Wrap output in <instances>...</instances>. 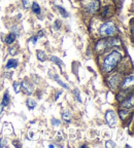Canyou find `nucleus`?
Instances as JSON below:
<instances>
[{
	"label": "nucleus",
	"mask_w": 134,
	"mask_h": 148,
	"mask_svg": "<svg viewBox=\"0 0 134 148\" xmlns=\"http://www.w3.org/2000/svg\"><path fill=\"white\" fill-rule=\"evenodd\" d=\"M122 58H123V56L120 51H111L109 55L106 56V58L104 59V61H103V67H102L103 71L108 73L111 70H113L117 67V65L119 64V62L122 60Z\"/></svg>",
	"instance_id": "1"
},
{
	"label": "nucleus",
	"mask_w": 134,
	"mask_h": 148,
	"mask_svg": "<svg viewBox=\"0 0 134 148\" xmlns=\"http://www.w3.org/2000/svg\"><path fill=\"white\" fill-rule=\"evenodd\" d=\"M120 44V40L116 39V38H111L109 39L108 37H104L103 39H100L97 41L96 45H95V51H103L106 49L111 47L113 45H118Z\"/></svg>",
	"instance_id": "2"
},
{
	"label": "nucleus",
	"mask_w": 134,
	"mask_h": 148,
	"mask_svg": "<svg viewBox=\"0 0 134 148\" xmlns=\"http://www.w3.org/2000/svg\"><path fill=\"white\" fill-rule=\"evenodd\" d=\"M99 33L102 37H111L117 33V26L113 22H106L101 25Z\"/></svg>",
	"instance_id": "3"
},
{
	"label": "nucleus",
	"mask_w": 134,
	"mask_h": 148,
	"mask_svg": "<svg viewBox=\"0 0 134 148\" xmlns=\"http://www.w3.org/2000/svg\"><path fill=\"white\" fill-rule=\"evenodd\" d=\"M81 2L85 10L89 14H95L100 8L99 0H82Z\"/></svg>",
	"instance_id": "4"
},
{
	"label": "nucleus",
	"mask_w": 134,
	"mask_h": 148,
	"mask_svg": "<svg viewBox=\"0 0 134 148\" xmlns=\"http://www.w3.org/2000/svg\"><path fill=\"white\" fill-rule=\"evenodd\" d=\"M105 120L109 127H115L117 123V116L116 113L113 110H107L105 112Z\"/></svg>",
	"instance_id": "5"
},
{
	"label": "nucleus",
	"mask_w": 134,
	"mask_h": 148,
	"mask_svg": "<svg viewBox=\"0 0 134 148\" xmlns=\"http://www.w3.org/2000/svg\"><path fill=\"white\" fill-rule=\"evenodd\" d=\"M122 103H121V107L123 109H129L133 107V94L130 95V98L127 97L125 98L124 100H122Z\"/></svg>",
	"instance_id": "6"
},
{
	"label": "nucleus",
	"mask_w": 134,
	"mask_h": 148,
	"mask_svg": "<svg viewBox=\"0 0 134 148\" xmlns=\"http://www.w3.org/2000/svg\"><path fill=\"white\" fill-rule=\"evenodd\" d=\"M21 90H23L24 94H26V95H31L33 92L32 86L29 82H27V81H23L21 83Z\"/></svg>",
	"instance_id": "7"
},
{
	"label": "nucleus",
	"mask_w": 134,
	"mask_h": 148,
	"mask_svg": "<svg viewBox=\"0 0 134 148\" xmlns=\"http://www.w3.org/2000/svg\"><path fill=\"white\" fill-rule=\"evenodd\" d=\"M119 78L117 76H111L108 78V84L111 88H116L119 86Z\"/></svg>",
	"instance_id": "8"
},
{
	"label": "nucleus",
	"mask_w": 134,
	"mask_h": 148,
	"mask_svg": "<svg viewBox=\"0 0 134 148\" xmlns=\"http://www.w3.org/2000/svg\"><path fill=\"white\" fill-rule=\"evenodd\" d=\"M132 84H133V75H131L130 77H127V78L124 80V82L122 83L121 88H128L130 86H132Z\"/></svg>",
	"instance_id": "9"
},
{
	"label": "nucleus",
	"mask_w": 134,
	"mask_h": 148,
	"mask_svg": "<svg viewBox=\"0 0 134 148\" xmlns=\"http://www.w3.org/2000/svg\"><path fill=\"white\" fill-rule=\"evenodd\" d=\"M50 60H51L52 62L56 63V64L58 65L59 67H60V69H61V70L63 69V66H64V63H63L62 61H61L60 59L58 58V57H55V56H52L51 58H50Z\"/></svg>",
	"instance_id": "10"
},
{
	"label": "nucleus",
	"mask_w": 134,
	"mask_h": 148,
	"mask_svg": "<svg viewBox=\"0 0 134 148\" xmlns=\"http://www.w3.org/2000/svg\"><path fill=\"white\" fill-rule=\"evenodd\" d=\"M16 35L14 34V33H9L8 35H7L6 37H5V43L6 44H12L15 42V40H16Z\"/></svg>",
	"instance_id": "11"
},
{
	"label": "nucleus",
	"mask_w": 134,
	"mask_h": 148,
	"mask_svg": "<svg viewBox=\"0 0 134 148\" xmlns=\"http://www.w3.org/2000/svg\"><path fill=\"white\" fill-rule=\"evenodd\" d=\"M62 118L64 121L66 123H70L71 121V114H70L69 111H63L62 112Z\"/></svg>",
	"instance_id": "12"
},
{
	"label": "nucleus",
	"mask_w": 134,
	"mask_h": 148,
	"mask_svg": "<svg viewBox=\"0 0 134 148\" xmlns=\"http://www.w3.org/2000/svg\"><path fill=\"white\" fill-rule=\"evenodd\" d=\"M17 66H18V61L12 59V60H9L8 62L6 63V66H5V67H6L7 69H10V68H17Z\"/></svg>",
	"instance_id": "13"
},
{
	"label": "nucleus",
	"mask_w": 134,
	"mask_h": 148,
	"mask_svg": "<svg viewBox=\"0 0 134 148\" xmlns=\"http://www.w3.org/2000/svg\"><path fill=\"white\" fill-rule=\"evenodd\" d=\"M26 104H27V107L29 110H33L36 107V102L32 99H28L27 102H26Z\"/></svg>",
	"instance_id": "14"
},
{
	"label": "nucleus",
	"mask_w": 134,
	"mask_h": 148,
	"mask_svg": "<svg viewBox=\"0 0 134 148\" xmlns=\"http://www.w3.org/2000/svg\"><path fill=\"white\" fill-rule=\"evenodd\" d=\"M119 115H120L121 119L124 120L128 115H129V111H128V109H121V110L119 111Z\"/></svg>",
	"instance_id": "15"
},
{
	"label": "nucleus",
	"mask_w": 134,
	"mask_h": 148,
	"mask_svg": "<svg viewBox=\"0 0 134 148\" xmlns=\"http://www.w3.org/2000/svg\"><path fill=\"white\" fill-rule=\"evenodd\" d=\"M31 9H32V12H34L35 14H40V6L38 5V3H37V2H33L32 3Z\"/></svg>",
	"instance_id": "16"
},
{
	"label": "nucleus",
	"mask_w": 134,
	"mask_h": 148,
	"mask_svg": "<svg viewBox=\"0 0 134 148\" xmlns=\"http://www.w3.org/2000/svg\"><path fill=\"white\" fill-rule=\"evenodd\" d=\"M37 59H38L40 62H44V61L46 60V56L44 51H37Z\"/></svg>",
	"instance_id": "17"
},
{
	"label": "nucleus",
	"mask_w": 134,
	"mask_h": 148,
	"mask_svg": "<svg viewBox=\"0 0 134 148\" xmlns=\"http://www.w3.org/2000/svg\"><path fill=\"white\" fill-rule=\"evenodd\" d=\"M56 7H57V9L59 10V12H60V14L63 18H68V16H69V14L66 12L65 8H63V7H61V6H58V5H56Z\"/></svg>",
	"instance_id": "18"
},
{
	"label": "nucleus",
	"mask_w": 134,
	"mask_h": 148,
	"mask_svg": "<svg viewBox=\"0 0 134 148\" xmlns=\"http://www.w3.org/2000/svg\"><path fill=\"white\" fill-rule=\"evenodd\" d=\"M126 96H127V92H126V90H124V88H122V90H121V92H120V94H119L118 96H117V99H118L119 101H122V100L125 99Z\"/></svg>",
	"instance_id": "19"
},
{
	"label": "nucleus",
	"mask_w": 134,
	"mask_h": 148,
	"mask_svg": "<svg viewBox=\"0 0 134 148\" xmlns=\"http://www.w3.org/2000/svg\"><path fill=\"white\" fill-rule=\"evenodd\" d=\"M9 103V95H8V92H6L4 94V96H3V100H2V103L1 104L3 105V106H7Z\"/></svg>",
	"instance_id": "20"
},
{
	"label": "nucleus",
	"mask_w": 134,
	"mask_h": 148,
	"mask_svg": "<svg viewBox=\"0 0 134 148\" xmlns=\"http://www.w3.org/2000/svg\"><path fill=\"white\" fill-rule=\"evenodd\" d=\"M109 12H111V6H106L102 12V18H109V16H111Z\"/></svg>",
	"instance_id": "21"
},
{
	"label": "nucleus",
	"mask_w": 134,
	"mask_h": 148,
	"mask_svg": "<svg viewBox=\"0 0 134 148\" xmlns=\"http://www.w3.org/2000/svg\"><path fill=\"white\" fill-rule=\"evenodd\" d=\"M54 79H55V80L57 81V82H58L61 86H63V88H66V90H68V88H69V86H67V84H65L64 82H62V81H61L60 79H59V77L57 76V75H55V76H54Z\"/></svg>",
	"instance_id": "22"
},
{
	"label": "nucleus",
	"mask_w": 134,
	"mask_h": 148,
	"mask_svg": "<svg viewBox=\"0 0 134 148\" xmlns=\"http://www.w3.org/2000/svg\"><path fill=\"white\" fill-rule=\"evenodd\" d=\"M12 86H14L15 92H16V94H19V92H20V90H21V83L17 82V81H16V82H14Z\"/></svg>",
	"instance_id": "23"
},
{
	"label": "nucleus",
	"mask_w": 134,
	"mask_h": 148,
	"mask_svg": "<svg viewBox=\"0 0 134 148\" xmlns=\"http://www.w3.org/2000/svg\"><path fill=\"white\" fill-rule=\"evenodd\" d=\"M73 94H74V96H75L76 100H77V101H79V102H82L81 96H79V90H77V88H75V90H73Z\"/></svg>",
	"instance_id": "24"
},
{
	"label": "nucleus",
	"mask_w": 134,
	"mask_h": 148,
	"mask_svg": "<svg viewBox=\"0 0 134 148\" xmlns=\"http://www.w3.org/2000/svg\"><path fill=\"white\" fill-rule=\"evenodd\" d=\"M54 27H55L56 30H59L61 28V21L60 20H56L55 23H54Z\"/></svg>",
	"instance_id": "25"
},
{
	"label": "nucleus",
	"mask_w": 134,
	"mask_h": 148,
	"mask_svg": "<svg viewBox=\"0 0 134 148\" xmlns=\"http://www.w3.org/2000/svg\"><path fill=\"white\" fill-rule=\"evenodd\" d=\"M105 146H106L107 148H109V147H116L117 145H116V143H115V142L108 140V141H106V143H105Z\"/></svg>",
	"instance_id": "26"
},
{
	"label": "nucleus",
	"mask_w": 134,
	"mask_h": 148,
	"mask_svg": "<svg viewBox=\"0 0 134 148\" xmlns=\"http://www.w3.org/2000/svg\"><path fill=\"white\" fill-rule=\"evenodd\" d=\"M12 33H14L16 36H19V35H20V30H19L18 26H14V27H12Z\"/></svg>",
	"instance_id": "27"
},
{
	"label": "nucleus",
	"mask_w": 134,
	"mask_h": 148,
	"mask_svg": "<svg viewBox=\"0 0 134 148\" xmlns=\"http://www.w3.org/2000/svg\"><path fill=\"white\" fill-rule=\"evenodd\" d=\"M60 120L59 119H56V118H53V119H52V125H54V127H58V125H60Z\"/></svg>",
	"instance_id": "28"
},
{
	"label": "nucleus",
	"mask_w": 134,
	"mask_h": 148,
	"mask_svg": "<svg viewBox=\"0 0 134 148\" xmlns=\"http://www.w3.org/2000/svg\"><path fill=\"white\" fill-rule=\"evenodd\" d=\"M22 2H23V5L25 8H28L30 6V0H22Z\"/></svg>",
	"instance_id": "29"
},
{
	"label": "nucleus",
	"mask_w": 134,
	"mask_h": 148,
	"mask_svg": "<svg viewBox=\"0 0 134 148\" xmlns=\"http://www.w3.org/2000/svg\"><path fill=\"white\" fill-rule=\"evenodd\" d=\"M4 146H7V141L4 139H1L0 140V147H4Z\"/></svg>",
	"instance_id": "30"
},
{
	"label": "nucleus",
	"mask_w": 134,
	"mask_h": 148,
	"mask_svg": "<svg viewBox=\"0 0 134 148\" xmlns=\"http://www.w3.org/2000/svg\"><path fill=\"white\" fill-rule=\"evenodd\" d=\"M37 39H38V38H37V36H33V37H31L30 39H29V41H31L33 44H36Z\"/></svg>",
	"instance_id": "31"
},
{
	"label": "nucleus",
	"mask_w": 134,
	"mask_h": 148,
	"mask_svg": "<svg viewBox=\"0 0 134 148\" xmlns=\"http://www.w3.org/2000/svg\"><path fill=\"white\" fill-rule=\"evenodd\" d=\"M37 38H40V37H42V36H44V32L42 30H39L38 32H37Z\"/></svg>",
	"instance_id": "32"
},
{
	"label": "nucleus",
	"mask_w": 134,
	"mask_h": 148,
	"mask_svg": "<svg viewBox=\"0 0 134 148\" xmlns=\"http://www.w3.org/2000/svg\"><path fill=\"white\" fill-rule=\"evenodd\" d=\"M9 53L12 56H15V55H17V51H16V49H14V47H10L9 49Z\"/></svg>",
	"instance_id": "33"
},
{
	"label": "nucleus",
	"mask_w": 134,
	"mask_h": 148,
	"mask_svg": "<svg viewBox=\"0 0 134 148\" xmlns=\"http://www.w3.org/2000/svg\"><path fill=\"white\" fill-rule=\"evenodd\" d=\"M62 92H63V90H61V92H59L57 95H56V97H55V100H58L59 99V97H60L61 95H62Z\"/></svg>",
	"instance_id": "34"
},
{
	"label": "nucleus",
	"mask_w": 134,
	"mask_h": 148,
	"mask_svg": "<svg viewBox=\"0 0 134 148\" xmlns=\"http://www.w3.org/2000/svg\"><path fill=\"white\" fill-rule=\"evenodd\" d=\"M3 108H4V106H3L2 104H0V114H1V112L3 111Z\"/></svg>",
	"instance_id": "35"
},
{
	"label": "nucleus",
	"mask_w": 134,
	"mask_h": 148,
	"mask_svg": "<svg viewBox=\"0 0 134 148\" xmlns=\"http://www.w3.org/2000/svg\"><path fill=\"white\" fill-rule=\"evenodd\" d=\"M116 1H117V0H116Z\"/></svg>",
	"instance_id": "36"
}]
</instances>
